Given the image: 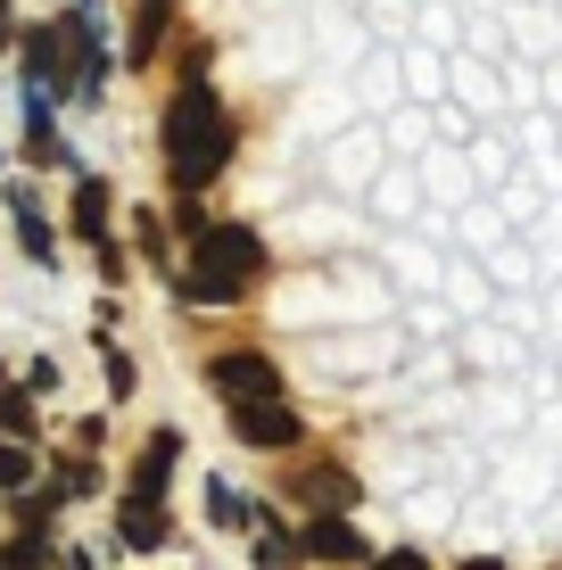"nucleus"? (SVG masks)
I'll return each mask as SVG.
<instances>
[{"mask_svg": "<svg viewBox=\"0 0 562 570\" xmlns=\"http://www.w3.org/2000/svg\"><path fill=\"white\" fill-rule=\"evenodd\" d=\"M75 232L108 248V190H100V183H83V190H75Z\"/></svg>", "mask_w": 562, "mask_h": 570, "instance_id": "7", "label": "nucleus"}, {"mask_svg": "<svg viewBox=\"0 0 562 570\" xmlns=\"http://www.w3.org/2000/svg\"><path fill=\"white\" fill-rule=\"evenodd\" d=\"M166 9H174V0H141V26H132V58H149V50H158V33H166Z\"/></svg>", "mask_w": 562, "mask_h": 570, "instance_id": "9", "label": "nucleus"}, {"mask_svg": "<svg viewBox=\"0 0 562 570\" xmlns=\"http://www.w3.org/2000/svg\"><path fill=\"white\" fill-rule=\"evenodd\" d=\"M257 265H265V248H257V232H240V224H216V232H199V248H190V298H207V306H224V298H240L248 282H257Z\"/></svg>", "mask_w": 562, "mask_h": 570, "instance_id": "2", "label": "nucleus"}, {"mask_svg": "<svg viewBox=\"0 0 562 570\" xmlns=\"http://www.w3.org/2000/svg\"><path fill=\"white\" fill-rule=\"evenodd\" d=\"M315 497H323V504H347L356 488H347V471H323V480H315Z\"/></svg>", "mask_w": 562, "mask_h": 570, "instance_id": "13", "label": "nucleus"}, {"mask_svg": "<svg viewBox=\"0 0 562 570\" xmlns=\"http://www.w3.org/2000/svg\"><path fill=\"white\" fill-rule=\"evenodd\" d=\"M0 42H9V9H0Z\"/></svg>", "mask_w": 562, "mask_h": 570, "instance_id": "16", "label": "nucleus"}, {"mask_svg": "<svg viewBox=\"0 0 562 570\" xmlns=\"http://www.w3.org/2000/svg\"><path fill=\"white\" fill-rule=\"evenodd\" d=\"M207 513H216L224 529H240V521H248V504H240V497H231V488H207Z\"/></svg>", "mask_w": 562, "mask_h": 570, "instance_id": "11", "label": "nucleus"}, {"mask_svg": "<svg viewBox=\"0 0 562 570\" xmlns=\"http://www.w3.org/2000/svg\"><path fill=\"white\" fill-rule=\"evenodd\" d=\"M216 389H231V405L282 397V381H274V364H265V356H216Z\"/></svg>", "mask_w": 562, "mask_h": 570, "instance_id": "4", "label": "nucleus"}, {"mask_svg": "<svg viewBox=\"0 0 562 570\" xmlns=\"http://www.w3.org/2000/svg\"><path fill=\"white\" fill-rule=\"evenodd\" d=\"M231 430H240L248 446H289L298 439V414H289L282 397H257V405H231Z\"/></svg>", "mask_w": 562, "mask_h": 570, "instance_id": "3", "label": "nucleus"}, {"mask_svg": "<svg viewBox=\"0 0 562 570\" xmlns=\"http://www.w3.org/2000/svg\"><path fill=\"white\" fill-rule=\"evenodd\" d=\"M166 463H174V430H158V439H149V455H141V471H132V497H141V504H158Z\"/></svg>", "mask_w": 562, "mask_h": 570, "instance_id": "6", "label": "nucleus"}, {"mask_svg": "<svg viewBox=\"0 0 562 570\" xmlns=\"http://www.w3.org/2000/svg\"><path fill=\"white\" fill-rule=\"evenodd\" d=\"M125 546H166V513L158 504H141V497L125 504Z\"/></svg>", "mask_w": 562, "mask_h": 570, "instance_id": "8", "label": "nucleus"}, {"mask_svg": "<svg viewBox=\"0 0 562 570\" xmlns=\"http://www.w3.org/2000/svg\"><path fill=\"white\" fill-rule=\"evenodd\" d=\"M17 240H26V248H33V257H42V265H50V224H42V215H26V224H17Z\"/></svg>", "mask_w": 562, "mask_h": 570, "instance_id": "12", "label": "nucleus"}, {"mask_svg": "<svg viewBox=\"0 0 562 570\" xmlns=\"http://www.w3.org/2000/svg\"><path fill=\"white\" fill-rule=\"evenodd\" d=\"M231 157V132H224V108H216V91L190 75L183 83V100L166 108V166H174V183L183 190H199V183H216V166Z\"/></svg>", "mask_w": 562, "mask_h": 570, "instance_id": "1", "label": "nucleus"}, {"mask_svg": "<svg viewBox=\"0 0 562 570\" xmlns=\"http://www.w3.org/2000/svg\"><path fill=\"white\" fill-rule=\"evenodd\" d=\"M373 570H431V562H422V554H381Z\"/></svg>", "mask_w": 562, "mask_h": 570, "instance_id": "15", "label": "nucleus"}, {"mask_svg": "<svg viewBox=\"0 0 562 570\" xmlns=\"http://www.w3.org/2000/svg\"><path fill=\"white\" fill-rule=\"evenodd\" d=\"M0 430H26V397H0Z\"/></svg>", "mask_w": 562, "mask_h": 570, "instance_id": "14", "label": "nucleus"}, {"mask_svg": "<svg viewBox=\"0 0 562 570\" xmlns=\"http://www.w3.org/2000/svg\"><path fill=\"white\" fill-rule=\"evenodd\" d=\"M306 554H323V562H347V554H356V529H347L339 513L306 521Z\"/></svg>", "mask_w": 562, "mask_h": 570, "instance_id": "5", "label": "nucleus"}, {"mask_svg": "<svg viewBox=\"0 0 562 570\" xmlns=\"http://www.w3.org/2000/svg\"><path fill=\"white\" fill-rule=\"evenodd\" d=\"M33 480V455L26 446H0V488H26Z\"/></svg>", "mask_w": 562, "mask_h": 570, "instance_id": "10", "label": "nucleus"}]
</instances>
